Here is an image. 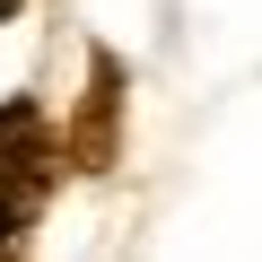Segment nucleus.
<instances>
[{"mask_svg":"<svg viewBox=\"0 0 262 262\" xmlns=\"http://www.w3.org/2000/svg\"><path fill=\"white\" fill-rule=\"evenodd\" d=\"M114 105H122V70H114V61H96L88 122H79V166H105V158H114Z\"/></svg>","mask_w":262,"mask_h":262,"instance_id":"nucleus-2","label":"nucleus"},{"mask_svg":"<svg viewBox=\"0 0 262 262\" xmlns=\"http://www.w3.org/2000/svg\"><path fill=\"white\" fill-rule=\"evenodd\" d=\"M53 184V149H44V122L27 105H0V245L27 227V210Z\"/></svg>","mask_w":262,"mask_h":262,"instance_id":"nucleus-1","label":"nucleus"},{"mask_svg":"<svg viewBox=\"0 0 262 262\" xmlns=\"http://www.w3.org/2000/svg\"><path fill=\"white\" fill-rule=\"evenodd\" d=\"M0 262H9V253H0Z\"/></svg>","mask_w":262,"mask_h":262,"instance_id":"nucleus-4","label":"nucleus"},{"mask_svg":"<svg viewBox=\"0 0 262 262\" xmlns=\"http://www.w3.org/2000/svg\"><path fill=\"white\" fill-rule=\"evenodd\" d=\"M18 9H27V0H0V18H18Z\"/></svg>","mask_w":262,"mask_h":262,"instance_id":"nucleus-3","label":"nucleus"}]
</instances>
